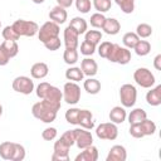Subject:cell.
I'll use <instances>...</instances> for the list:
<instances>
[{
	"mask_svg": "<svg viewBox=\"0 0 161 161\" xmlns=\"http://www.w3.org/2000/svg\"><path fill=\"white\" fill-rule=\"evenodd\" d=\"M57 113H58V112H57L54 108H52V107H50L47 102H44V101L36 102V103H34L33 107H31V114H33L35 118H38V119H40L42 122H44V123H52V122L55 119Z\"/></svg>",
	"mask_w": 161,
	"mask_h": 161,
	"instance_id": "obj_1",
	"label": "cell"
},
{
	"mask_svg": "<svg viewBox=\"0 0 161 161\" xmlns=\"http://www.w3.org/2000/svg\"><path fill=\"white\" fill-rule=\"evenodd\" d=\"M11 26L18 33L19 36H34L35 34H38L39 30V25L35 21L24 20V19L15 20Z\"/></svg>",
	"mask_w": 161,
	"mask_h": 161,
	"instance_id": "obj_2",
	"label": "cell"
},
{
	"mask_svg": "<svg viewBox=\"0 0 161 161\" xmlns=\"http://www.w3.org/2000/svg\"><path fill=\"white\" fill-rule=\"evenodd\" d=\"M107 59L112 63H118L125 65L131 60V52L127 48H123L118 44H112V48L107 55Z\"/></svg>",
	"mask_w": 161,
	"mask_h": 161,
	"instance_id": "obj_3",
	"label": "cell"
},
{
	"mask_svg": "<svg viewBox=\"0 0 161 161\" xmlns=\"http://www.w3.org/2000/svg\"><path fill=\"white\" fill-rule=\"evenodd\" d=\"M59 31H60L59 25H58L57 23L49 20V21L44 23V24L39 28V30H38V38H39V40L44 44L45 42L50 40V39H53V38L59 36Z\"/></svg>",
	"mask_w": 161,
	"mask_h": 161,
	"instance_id": "obj_4",
	"label": "cell"
},
{
	"mask_svg": "<svg viewBox=\"0 0 161 161\" xmlns=\"http://www.w3.org/2000/svg\"><path fill=\"white\" fill-rule=\"evenodd\" d=\"M63 99L68 104H77L80 99V87L75 82H67L63 87Z\"/></svg>",
	"mask_w": 161,
	"mask_h": 161,
	"instance_id": "obj_5",
	"label": "cell"
},
{
	"mask_svg": "<svg viewBox=\"0 0 161 161\" xmlns=\"http://www.w3.org/2000/svg\"><path fill=\"white\" fill-rule=\"evenodd\" d=\"M119 99L123 107H133L137 99V91L132 84H123L119 88Z\"/></svg>",
	"mask_w": 161,
	"mask_h": 161,
	"instance_id": "obj_6",
	"label": "cell"
},
{
	"mask_svg": "<svg viewBox=\"0 0 161 161\" xmlns=\"http://www.w3.org/2000/svg\"><path fill=\"white\" fill-rule=\"evenodd\" d=\"M62 98H63L62 91H60L58 87H54V86L50 84L49 88L47 89L44 97L42 98V101L47 102L52 108H54V109L58 112V111L60 109V106H62V103H60Z\"/></svg>",
	"mask_w": 161,
	"mask_h": 161,
	"instance_id": "obj_7",
	"label": "cell"
},
{
	"mask_svg": "<svg viewBox=\"0 0 161 161\" xmlns=\"http://www.w3.org/2000/svg\"><path fill=\"white\" fill-rule=\"evenodd\" d=\"M133 79L142 88H151L155 84V75L147 68H137L133 73Z\"/></svg>",
	"mask_w": 161,
	"mask_h": 161,
	"instance_id": "obj_8",
	"label": "cell"
},
{
	"mask_svg": "<svg viewBox=\"0 0 161 161\" xmlns=\"http://www.w3.org/2000/svg\"><path fill=\"white\" fill-rule=\"evenodd\" d=\"M96 135L99 140L113 141L118 136V128H117L116 123H113V122H104V123H101L96 128Z\"/></svg>",
	"mask_w": 161,
	"mask_h": 161,
	"instance_id": "obj_9",
	"label": "cell"
},
{
	"mask_svg": "<svg viewBox=\"0 0 161 161\" xmlns=\"http://www.w3.org/2000/svg\"><path fill=\"white\" fill-rule=\"evenodd\" d=\"M13 89L21 94H30L34 91V82L26 75H19L13 80Z\"/></svg>",
	"mask_w": 161,
	"mask_h": 161,
	"instance_id": "obj_10",
	"label": "cell"
},
{
	"mask_svg": "<svg viewBox=\"0 0 161 161\" xmlns=\"http://www.w3.org/2000/svg\"><path fill=\"white\" fill-rule=\"evenodd\" d=\"M69 148L70 146L60 137L54 143V151L52 155L53 161H69Z\"/></svg>",
	"mask_w": 161,
	"mask_h": 161,
	"instance_id": "obj_11",
	"label": "cell"
},
{
	"mask_svg": "<svg viewBox=\"0 0 161 161\" xmlns=\"http://www.w3.org/2000/svg\"><path fill=\"white\" fill-rule=\"evenodd\" d=\"M75 135V145L79 150H83L91 145H93V137L89 131H86V128H75L74 130Z\"/></svg>",
	"mask_w": 161,
	"mask_h": 161,
	"instance_id": "obj_12",
	"label": "cell"
},
{
	"mask_svg": "<svg viewBox=\"0 0 161 161\" xmlns=\"http://www.w3.org/2000/svg\"><path fill=\"white\" fill-rule=\"evenodd\" d=\"M78 38H79V34L75 30H73L69 25L64 29V44H65V48L77 49V47L79 44Z\"/></svg>",
	"mask_w": 161,
	"mask_h": 161,
	"instance_id": "obj_13",
	"label": "cell"
},
{
	"mask_svg": "<svg viewBox=\"0 0 161 161\" xmlns=\"http://www.w3.org/2000/svg\"><path fill=\"white\" fill-rule=\"evenodd\" d=\"M127 158V151L121 145H114L111 147L107 155V161H126Z\"/></svg>",
	"mask_w": 161,
	"mask_h": 161,
	"instance_id": "obj_14",
	"label": "cell"
},
{
	"mask_svg": "<svg viewBox=\"0 0 161 161\" xmlns=\"http://www.w3.org/2000/svg\"><path fill=\"white\" fill-rule=\"evenodd\" d=\"M78 125L82 128L86 130H92L94 127V122H93V114L91 111L88 109H79V114H78Z\"/></svg>",
	"mask_w": 161,
	"mask_h": 161,
	"instance_id": "obj_15",
	"label": "cell"
},
{
	"mask_svg": "<svg viewBox=\"0 0 161 161\" xmlns=\"http://www.w3.org/2000/svg\"><path fill=\"white\" fill-rule=\"evenodd\" d=\"M75 161H97L98 160V150L96 146L91 145L86 148H83V151L75 156L74 158Z\"/></svg>",
	"mask_w": 161,
	"mask_h": 161,
	"instance_id": "obj_16",
	"label": "cell"
},
{
	"mask_svg": "<svg viewBox=\"0 0 161 161\" xmlns=\"http://www.w3.org/2000/svg\"><path fill=\"white\" fill-rule=\"evenodd\" d=\"M80 69L83 72L84 75H88V77H93L97 74V70H98V64L94 59L92 58H84L82 62H80Z\"/></svg>",
	"mask_w": 161,
	"mask_h": 161,
	"instance_id": "obj_17",
	"label": "cell"
},
{
	"mask_svg": "<svg viewBox=\"0 0 161 161\" xmlns=\"http://www.w3.org/2000/svg\"><path fill=\"white\" fill-rule=\"evenodd\" d=\"M67 18H68L67 10H65L64 8H62V6H59V5L54 6V8L49 11V19H50L52 21L57 23L58 25H59V24L65 23Z\"/></svg>",
	"mask_w": 161,
	"mask_h": 161,
	"instance_id": "obj_18",
	"label": "cell"
},
{
	"mask_svg": "<svg viewBox=\"0 0 161 161\" xmlns=\"http://www.w3.org/2000/svg\"><path fill=\"white\" fill-rule=\"evenodd\" d=\"M48 72H49V68L45 63L43 62H38L35 64L31 65L30 68V74L34 79H43L48 75Z\"/></svg>",
	"mask_w": 161,
	"mask_h": 161,
	"instance_id": "obj_19",
	"label": "cell"
},
{
	"mask_svg": "<svg viewBox=\"0 0 161 161\" xmlns=\"http://www.w3.org/2000/svg\"><path fill=\"white\" fill-rule=\"evenodd\" d=\"M146 101L150 106L153 107L161 104V84L156 86L155 88H151V91L146 93Z\"/></svg>",
	"mask_w": 161,
	"mask_h": 161,
	"instance_id": "obj_20",
	"label": "cell"
},
{
	"mask_svg": "<svg viewBox=\"0 0 161 161\" xmlns=\"http://www.w3.org/2000/svg\"><path fill=\"white\" fill-rule=\"evenodd\" d=\"M102 29H103L104 33L108 34V35H116V34L121 30V24H119V21H118L117 19H114V18H106Z\"/></svg>",
	"mask_w": 161,
	"mask_h": 161,
	"instance_id": "obj_21",
	"label": "cell"
},
{
	"mask_svg": "<svg viewBox=\"0 0 161 161\" xmlns=\"http://www.w3.org/2000/svg\"><path fill=\"white\" fill-rule=\"evenodd\" d=\"M126 117H127V113H126L125 108L121 107V106L113 107V108L111 109V112H109V119H111V122H113V123H116V125L125 122Z\"/></svg>",
	"mask_w": 161,
	"mask_h": 161,
	"instance_id": "obj_22",
	"label": "cell"
},
{
	"mask_svg": "<svg viewBox=\"0 0 161 161\" xmlns=\"http://www.w3.org/2000/svg\"><path fill=\"white\" fill-rule=\"evenodd\" d=\"M14 148H15V142L5 141L0 143V156L4 160H11L14 155Z\"/></svg>",
	"mask_w": 161,
	"mask_h": 161,
	"instance_id": "obj_23",
	"label": "cell"
},
{
	"mask_svg": "<svg viewBox=\"0 0 161 161\" xmlns=\"http://www.w3.org/2000/svg\"><path fill=\"white\" fill-rule=\"evenodd\" d=\"M69 26H70L73 30H75L79 35H80V34H84V33L87 31V21H86V19H83V18H80V16L73 18V19L70 20V23H69Z\"/></svg>",
	"mask_w": 161,
	"mask_h": 161,
	"instance_id": "obj_24",
	"label": "cell"
},
{
	"mask_svg": "<svg viewBox=\"0 0 161 161\" xmlns=\"http://www.w3.org/2000/svg\"><path fill=\"white\" fill-rule=\"evenodd\" d=\"M83 87L87 91V93H89V94H97L101 91V83H99V80L98 79H94L92 77H89L88 79L84 80Z\"/></svg>",
	"mask_w": 161,
	"mask_h": 161,
	"instance_id": "obj_25",
	"label": "cell"
},
{
	"mask_svg": "<svg viewBox=\"0 0 161 161\" xmlns=\"http://www.w3.org/2000/svg\"><path fill=\"white\" fill-rule=\"evenodd\" d=\"M145 118H147V113L145 109L142 108H135L131 111V113L128 114V122L130 125H133V123H140L142 122Z\"/></svg>",
	"mask_w": 161,
	"mask_h": 161,
	"instance_id": "obj_26",
	"label": "cell"
},
{
	"mask_svg": "<svg viewBox=\"0 0 161 161\" xmlns=\"http://www.w3.org/2000/svg\"><path fill=\"white\" fill-rule=\"evenodd\" d=\"M84 77L80 67H70L65 70V78L68 80H72V82H79L82 80Z\"/></svg>",
	"mask_w": 161,
	"mask_h": 161,
	"instance_id": "obj_27",
	"label": "cell"
},
{
	"mask_svg": "<svg viewBox=\"0 0 161 161\" xmlns=\"http://www.w3.org/2000/svg\"><path fill=\"white\" fill-rule=\"evenodd\" d=\"M138 40H140L138 35H137L136 33H132V31L126 33V34L123 35V38H122L123 45H125V48H127V49H133Z\"/></svg>",
	"mask_w": 161,
	"mask_h": 161,
	"instance_id": "obj_28",
	"label": "cell"
},
{
	"mask_svg": "<svg viewBox=\"0 0 161 161\" xmlns=\"http://www.w3.org/2000/svg\"><path fill=\"white\" fill-rule=\"evenodd\" d=\"M140 127H141L143 136H151L156 131V123L151 119H147V118H145L142 122H140Z\"/></svg>",
	"mask_w": 161,
	"mask_h": 161,
	"instance_id": "obj_29",
	"label": "cell"
},
{
	"mask_svg": "<svg viewBox=\"0 0 161 161\" xmlns=\"http://www.w3.org/2000/svg\"><path fill=\"white\" fill-rule=\"evenodd\" d=\"M3 48L6 50V53L9 54L10 58H14L16 57L18 52H19V47H18V43L15 40H4L1 43Z\"/></svg>",
	"mask_w": 161,
	"mask_h": 161,
	"instance_id": "obj_30",
	"label": "cell"
},
{
	"mask_svg": "<svg viewBox=\"0 0 161 161\" xmlns=\"http://www.w3.org/2000/svg\"><path fill=\"white\" fill-rule=\"evenodd\" d=\"M133 49H135L137 55L143 57V55H147L151 52V44L147 40H138Z\"/></svg>",
	"mask_w": 161,
	"mask_h": 161,
	"instance_id": "obj_31",
	"label": "cell"
},
{
	"mask_svg": "<svg viewBox=\"0 0 161 161\" xmlns=\"http://www.w3.org/2000/svg\"><path fill=\"white\" fill-rule=\"evenodd\" d=\"M63 59L69 65L75 64L78 62V52H77V49H68V48H65V50L63 53Z\"/></svg>",
	"mask_w": 161,
	"mask_h": 161,
	"instance_id": "obj_32",
	"label": "cell"
},
{
	"mask_svg": "<svg viewBox=\"0 0 161 161\" xmlns=\"http://www.w3.org/2000/svg\"><path fill=\"white\" fill-rule=\"evenodd\" d=\"M102 39V33L98 31V30H87L84 33V40L97 45Z\"/></svg>",
	"mask_w": 161,
	"mask_h": 161,
	"instance_id": "obj_33",
	"label": "cell"
},
{
	"mask_svg": "<svg viewBox=\"0 0 161 161\" xmlns=\"http://www.w3.org/2000/svg\"><path fill=\"white\" fill-rule=\"evenodd\" d=\"M125 14H131L135 10V0H114Z\"/></svg>",
	"mask_w": 161,
	"mask_h": 161,
	"instance_id": "obj_34",
	"label": "cell"
},
{
	"mask_svg": "<svg viewBox=\"0 0 161 161\" xmlns=\"http://www.w3.org/2000/svg\"><path fill=\"white\" fill-rule=\"evenodd\" d=\"M136 34L138 35V38H148L152 34V28L146 23H141L136 28Z\"/></svg>",
	"mask_w": 161,
	"mask_h": 161,
	"instance_id": "obj_35",
	"label": "cell"
},
{
	"mask_svg": "<svg viewBox=\"0 0 161 161\" xmlns=\"http://www.w3.org/2000/svg\"><path fill=\"white\" fill-rule=\"evenodd\" d=\"M93 6L98 13H106L111 10L112 3L111 0H93Z\"/></svg>",
	"mask_w": 161,
	"mask_h": 161,
	"instance_id": "obj_36",
	"label": "cell"
},
{
	"mask_svg": "<svg viewBox=\"0 0 161 161\" xmlns=\"http://www.w3.org/2000/svg\"><path fill=\"white\" fill-rule=\"evenodd\" d=\"M104 20H106V16L103 15V13H94L93 15H91V19H89L91 25L93 28H99V29H102Z\"/></svg>",
	"mask_w": 161,
	"mask_h": 161,
	"instance_id": "obj_37",
	"label": "cell"
},
{
	"mask_svg": "<svg viewBox=\"0 0 161 161\" xmlns=\"http://www.w3.org/2000/svg\"><path fill=\"white\" fill-rule=\"evenodd\" d=\"M78 114H79V108H69L65 112V119L70 125H78Z\"/></svg>",
	"mask_w": 161,
	"mask_h": 161,
	"instance_id": "obj_38",
	"label": "cell"
},
{
	"mask_svg": "<svg viewBox=\"0 0 161 161\" xmlns=\"http://www.w3.org/2000/svg\"><path fill=\"white\" fill-rule=\"evenodd\" d=\"M3 38H4L5 40H15V42H16L20 36H19L18 33L13 29L11 25H8V26H5L4 30H3Z\"/></svg>",
	"mask_w": 161,
	"mask_h": 161,
	"instance_id": "obj_39",
	"label": "cell"
},
{
	"mask_svg": "<svg viewBox=\"0 0 161 161\" xmlns=\"http://www.w3.org/2000/svg\"><path fill=\"white\" fill-rule=\"evenodd\" d=\"M75 8L82 14H87L92 8V3L91 0H75Z\"/></svg>",
	"mask_w": 161,
	"mask_h": 161,
	"instance_id": "obj_40",
	"label": "cell"
},
{
	"mask_svg": "<svg viewBox=\"0 0 161 161\" xmlns=\"http://www.w3.org/2000/svg\"><path fill=\"white\" fill-rule=\"evenodd\" d=\"M25 158V148L24 146H21L20 143H15V148H14V155L11 161H21Z\"/></svg>",
	"mask_w": 161,
	"mask_h": 161,
	"instance_id": "obj_41",
	"label": "cell"
},
{
	"mask_svg": "<svg viewBox=\"0 0 161 161\" xmlns=\"http://www.w3.org/2000/svg\"><path fill=\"white\" fill-rule=\"evenodd\" d=\"M96 52V45L87 42V40H83L82 44H80V53L83 55H92L93 53Z\"/></svg>",
	"mask_w": 161,
	"mask_h": 161,
	"instance_id": "obj_42",
	"label": "cell"
},
{
	"mask_svg": "<svg viewBox=\"0 0 161 161\" xmlns=\"http://www.w3.org/2000/svg\"><path fill=\"white\" fill-rule=\"evenodd\" d=\"M112 44L113 43H111V42H102L99 44V47H98V54H99L101 58L107 59V55H108V53H109V50L112 48Z\"/></svg>",
	"mask_w": 161,
	"mask_h": 161,
	"instance_id": "obj_43",
	"label": "cell"
},
{
	"mask_svg": "<svg viewBox=\"0 0 161 161\" xmlns=\"http://www.w3.org/2000/svg\"><path fill=\"white\" fill-rule=\"evenodd\" d=\"M60 45H62V42H60L59 36L53 38V39H50V40H48V42L44 43V47H45L48 50H50V52L58 50V49L60 48Z\"/></svg>",
	"mask_w": 161,
	"mask_h": 161,
	"instance_id": "obj_44",
	"label": "cell"
},
{
	"mask_svg": "<svg viewBox=\"0 0 161 161\" xmlns=\"http://www.w3.org/2000/svg\"><path fill=\"white\" fill-rule=\"evenodd\" d=\"M42 137L45 141H53L57 137V128H54V127H47L42 132Z\"/></svg>",
	"mask_w": 161,
	"mask_h": 161,
	"instance_id": "obj_45",
	"label": "cell"
},
{
	"mask_svg": "<svg viewBox=\"0 0 161 161\" xmlns=\"http://www.w3.org/2000/svg\"><path fill=\"white\" fill-rule=\"evenodd\" d=\"M130 135L135 138H142L143 137V133L141 131V127H140V123H133V125H130Z\"/></svg>",
	"mask_w": 161,
	"mask_h": 161,
	"instance_id": "obj_46",
	"label": "cell"
},
{
	"mask_svg": "<svg viewBox=\"0 0 161 161\" xmlns=\"http://www.w3.org/2000/svg\"><path fill=\"white\" fill-rule=\"evenodd\" d=\"M70 147L74 145V142H75V135H74V130H69V131H65L62 136H60Z\"/></svg>",
	"mask_w": 161,
	"mask_h": 161,
	"instance_id": "obj_47",
	"label": "cell"
},
{
	"mask_svg": "<svg viewBox=\"0 0 161 161\" xmlns=\"http://www.w3.org/2000/svg\"><path fill=\"white\" fill-rule=\"evenodd\" d=\"M49 83H47V82H42V83H39L38 84V87H36V96H38V98H43L44 97V94H45V92H47V89L49 88Z\"/></svg>",
	"mask_w": 161,
	"mask_h": 161,
	"instance_id": "obj_48",
	"label": "cell"
},
{
	"mask_svg": "<svg viewBox=\"0 0 161 161\" xmlns=\"http://www.w3.org/2000/svg\"><path fill=\"white\" fill-rule=\"evenodd\" d=\"M10 60L9 54L6 53V50L3 48V45L0 44V65H6Z\"/></svg>",
	"mask_w": 161,
	"mask_h": 161,
	"instance_id": "obj_49",
	"label": "cell"
},
{
	"mask_svg": "<svg viewBox=\"0 0 161 161\" xmlns=\"http://www.w3.org/2000/svg\"><path fill=\"white\" fill-rule=\"evenodd\" d=\"M57 3H58V5H59V6H62V8L67 9V8H70V6H72L73 0H57Z\"/></svg>",
	"mask_w": 161,
	"mask_h": 161,
	"instance_id": "obj_50",
	"label": "cell"
},
{
	"mask_svg": "<svg viewBox=\"0 0 161 161\" xmlns=\"http://www.w3.org/2000/svg\"><path fill=\"white\" fill-rule=\"evenodd\" d=\"M153 67L157 70H161V54H157L153 59Z\"/></svg>",
	"mask_w": 161,
	"mask_h": 161,
	"instance_id": "obj_51",
	"label": "cell"
},
{
	"mask_svg": "<svg viewBox=\"0 0 161 161\" xmlns=\"http://www.w3.org/2000/svg\"><path fill=\"white\" fill-rule=\"evenodd\" d=\"M31 1H33L34 4H43L45 0H31Z\"/></svg>",
	"mask_w": 161,
	"mask_h": 161,
	"instance_id": "obj_52",
	"label": "cell"
},
{
	"mask_svg": "<svg viewBox=\"0 0 161 161\" xmlns=\"http://www.w3.org/2000/svg\"><path fill=\"white\" fill-rule=\"evenodd\" d=\"M1 114H3V106L0 104V116H1Z\"/></svg>",
	"mask_w": 161,
	"mask_h": 161,
	"instance_id": "obj_53",
	"label": "cell"
},
{
	"mask_svg": "<svg viewBox=\"0 0 161 161\" xmlns=\"http://www.w3.org/2000/svg\"><path fill=\"white\" fill-rule=\"evenodd\" d=\"M0 26H1V21H0Z\"/></svg>",
	"mask_w": 161,
	"mask_h": 161,
	"instance_id": "obj_54",
	"label": "cell"
}]
</instances>
